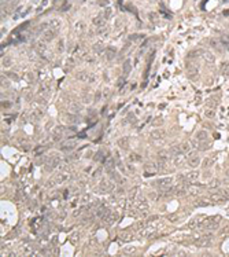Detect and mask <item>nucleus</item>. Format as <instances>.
<instances>
[{"label":"nucleus","instance_id":"13","mask_svg":"<svg viewBox=\"0 0 229 257\" xmlns=\"http://www.w3.org/2000/svg\"><path fill=\"white\" fill-rule=\"evenodd\" d=\"M102 220H104L106 224H114V223H115V220H117V214L112 213V212H107L106 216Z\"/></svg>","mask_w":229,"mask_h":257},{"label":"nucleus","instance_id":"33","mask_svg":"<svg viewBox=\"0 0 229 257\" xmlns=\"http://www.w3.org/2000/svg\"><path fill=\"white\" fill-rule=\"evenodd\" d=\"M88 77H91V76L88 74V73H85V72H81V73L77 74V78L81 80V81H89V78H88Z\"/></svg>","mask_w":229,"mask_h":257},{"label":"nucleus","instance_id":"10","mask_svg":"<svg viewBox=\"0 0 229 257\" xmlns=\"http://www.w3.org/2000/svg\"><path fill=\"white\" fill-rule=\"evenodd\" d=\"M172 184V179L170 177H162V179H158V180H155L154 182V186L156 187H165V186H170Z\"/></svg>","mask_w":229,"mask_h":257},{"label":"nucleus","instance_id":"39","mask_svg":"<svg viewBox=\"0 0 229 257\" xmlns=\"http://www.w3.org/2000/svg\"><path fill=\"white\" fill-rule=\"evenodd\" d=\"M50 26H51V29H55L56 30V29L61 26V21H59V19H52L50 22Z\"/></svg>","mask_w":229,"mask_h":257},{"label":"nucleus","instance_id":"51","mask_svg":"<svg viewBox=\"0 0 229 257\" xmlns=\"http://www.w3.org/2000/svg\"><path fill=\"white\" fill-rule=\"evenodd\" d=\"M100 99H102V91H98L95 95V102H99Z\"/></svg>","mask_w":229,"mask_h":257},{"label":"nucleus","instance_id":"17","mask_svg":"<svg viewBox=\"0 0 229 257\" xmlns=\"http://www.w3.org/2000/svg\"><path fill=\"white\" fill-rule=\"evenodd\" d=\"M180 149H181V153H183V154H188L192 149V143L188 142V140H187V142H183V143H180Z\"/></svg>","mask_w":229,"mask_h":257},{"label":"nucleus","instance_id":"35","mask_svg":"<svg viewBox=\"0 0 229 257\" xmlns=\"http://www.w3.org/2000/svg\"><path fill=\"white\" fill-rule=\"evenodd\" d=\"M135 252H136V248H135V246H128V248H124V254H125V256L133 254Z\"/></svg>","mask_w":229,"mask_h":257},{"label":"nucleus","instance_id":"31","mask_svg":"<svg viewBox=\"0 0 229 257\" xmlns=\"http://www.w3.org/2000/svg\"><path fill=\"white\" fill-rule=\"evenodd\" d=\"M67 122L69 124H77L78 122V117H77V114H69L67 116Z\"/></svg>","mask_w":229,"mask_h":257},{"label":"nucleus","instance_id":"12","mask_svg":"<svg viewBox=\"0 0 229 257\" xmlns=\"http://www.w3.org/2000/svg\"><path fill=\"white\" fill-rule=\"evenodd\" d=\"M196 246H199V248H209V246H211V238H210V235H206L204 238L199 239L198 242H196Z\"/></svg>","mask_w":229,"mask_h":257},{"label":"nucleus","instance_id":"15","mask_svg":"<svg viewBox=\"0 0 229 257\" xmlns=\"http://www.w3.org/2000/svg\"><path fill=\"white\" fill-rule=\"evenodd\" d=\"M69 110L73 114H78L81 110H82V105H80L78 102H71V103L69 105Z\"/></svg>","mask_w":229,"mask_h":257},{"label":"nucleus","instance_id":"7","mask_svg":"<svg viewBox=\"0 0 229 257\" xmlns=\"http://www.w3.org/2000/svg\"><path fill=\"white\" fill-rule=\"evenodd\" d=\"M59 162H61V157H58V156H54V157H51L50 160H48L45 169H47V170H52L54 168H56V166L59 165Z\"/></svg>","mask_w":229,"mask_h":257},{"label":"nucleus","instance_id":"27","mask_svg":"<svg viewBox=\"0 0 229 257\" xmlns=\"http://www.w3.org/2000/svg\"><path fill=\"white\" fill-rule=\"evenodd\" d=\"M174 193L177 195H184L188 193V187L187 186H177V188L174 190Z\"/></svg>","mask_w":229,"mask_h":257},{"label":"nucleus","instance_id":"47","mask_svg":"<svg viewBox=\"0 0 229 257\" xmlns=\"http://www.w3.org/2000/svg\"><path fill=\"white\" fill-rule=\"evenodd\" d=\"M211 164H213V160H211V158H206L203 161V168H209Z\"/></svg>","mask_w":229,"mask_h":257},{"label":"nucleus","instance_id":"20","mask_svg":"<svg viewBox=\"0 0 229 257\" xmlns=\"http://www.w3.org/2000/svg\"><path fill=\"white\" fill-rule=\"evenodd\" d=\"M213 202L210 201V198H206V197H203V198H200V200L196 202V206H209V205H211Z\"/></svg>","mask_w":229,"mask_h":257},{"label":"nucleus","instance_id":"24","mask_svg":"<svg viewBox=\"0 0 229 257\" xmlns=\"http://www.w3.org/2000/svg\"><path fill=\"white\" fill-rule=\"evenodd\" d=\"M169 154H170V151H166V150H162V151H159L158 153V160L159 161H166L167 158H169Z\"/></svg>","mask_w":229,"mask_h":257},{"label":"nucleus","instance_id":"45","mask_svg":"<svg viewBox=\"0 0 229 257\" xmlns=\"http://www.w3.org/2000/svg\"><path fill=\"white\" fill-rule=\"evenodd\" d=\"M63 50H65V41L59 40V43H58V52H63Z\"/></svg>","mask_w":229,"mask_h":257},{"label":"nucleus","instance_id":"18","mask_svg":"<svg viewBox=\"0 0 229 257\" xmlns=\"http://www.w3.org/2000/svg\"><path fill=\"white\" fill-rule=\"evenodd\" d=\"M63 129H65L63 126H58L55 131L52 132V139H54L55 142H56V140H61V139H62V136H63Z\"/></svg>","mask_w":229,"mask_h":257},{"label":"nucleus","instance_id":"29","mask_svg":"<svg viewBox=\"0 0 229 257\" xmlns=\"http://www.w3.org/2000/svg\"><path fill=\"white\" fill-rule=\"evenodd\" d=\"M115 54H117V50H115V48H111V47H108V48H107V52H106V55H107V59H108V61H111L112 58L115 57Z\"/></svg>","mask_w":229,"mask_h":257},{"label":"nucleus","instance_id":"48","mask_svg":"<svg viewBox=\"0 0 229 257\" xmlns=\"http://www.w3.org/2000/svg\"><path fill=\"white\" fill-rule=\"evenodd\" d=\"M129 158H130V161H140V160H141V157L137 156V154H130Z\"/></svg>","mask_w":229,"mask_h":257},{"label":"nucleus","instance_id":"23","mask_svg":"<svg viewBox=\"0 0 229 257\" xmlns=\"http://www.w3.org/2000/svg\"><path fill=\"white\" fill-rule=\"evenodd\" d=\"M130 70H132V61H130V59H126L124 63V74L128 76L130 73Z\"/></svg>","mask_w":229,"mask_h":257},{"label":"nucleus","instance_id":"26","mask_svg":"<svg viewBox=\"0 0 229 257\" xmlns=\"http://www.w3.org/2000/svg\"><path fill=\"white\" fill-rule=\"evenodd\" d=\"M209 186H210V188H213V190H220L221 188V180H218V179H214V180H211L210 183H209Z\"/></svg>","mask_w":229,"mask_h":257},{"label":"nucleus","instance_id":"34","mask_svg":"<svg viewBox=\"0 0 229 257\" xmlns=\"http://www.w3.org/2000/svg\"><path fill=\"white\" fill-rule=\"evenodd\" d=\"M107 212H108V210H106V208H98V209H96V214H98V217H100V219H103Z\"/></svg>","mask_w":229,"mask_h":257},{"label":"nucleus","instance_id":"41","mask_svg":"<svg viewBox=\"0 0 229 257\" xmlns=\"http://www.w3.org/2000/svg\"><path fill=\"white\" fill-rule=\"evenodd\" d=\"M220 191H221V194L225 197V200H229V186H226V187H221L220 188Z\"/></svg>","mask_w":229,"mask_h":257},{"label":"nucleus","instance_id":"44","mask_svg":"<svg viewBox=\"0 0 229 257\" xmlns=\"http://www.w3.org/2000/svg\"><path fill=\"white\" fill-rule=\"evenodd\" d=\"M106 166H107V170H108V172H111V168H112V169H114V161H112L111 158H110V160L107 161V164H106Z\"/></svg>","mask_w":229,"mask_h":257},{"label":"nucleus","instance_id":"49","mask_svg":"<svg viewBox=\"0 0 229 257\" xmlns=\"http://www.w3.org/2000/svg\"><path fill=\"white\" fill-rule=\"evenodd\" d=\"M7 76H10V78L14 80V81H18V80H19L18 74H15V73H7Z\"/></svg>","mask_w":229,"mask_h":257},{"label":"nucleus","instance_id":"22","mask_svg":"<svg viewBox=\"0 0 229 257\" xmlns=\"http://www.w3.org/2000/svg\"><path fill=\"white\" fill-rule=\"evenodd\" d=\"M1 65L4 66V68H10V66H13V58L6 55V57H3L1 59Z\"/></svg>","mask_w":229,"mask_h":257},{"label":"nucleus","instance_id":"62","mask_svg":"<svg viewBox=\"0 0 229 257\" xmlns=\"http://www.w3.org/2000/svg\"><path fill=\"white\" fill-rule=\"evenodd\" d=\"M224 1H229V0H224Z\"/></svg>","mask_w":229,"mask_h":257},{"label":"nucleus","instance_id":"14","mask_svg":"<svg viewBox=\"0 0 229 257\" xmlns=\"http://www.w3.org/2000/svg\"><path fill=\"white\" fill-rule=\"evenodd\" d=\"M55 34H56L55 29H47V30L43 33V40L44 41H51L52 39L55 37Z\"/></svg>","mask_w":229,"mask_h":257},{"label":"nucleus","instance_id":"52","mask_svg":"<svg viewBox=\"0 0 229 257\" xmlns=\"http://www.w3.org/2000/svg\"><path fill=\"white\" fill-rule=\"evenodd\" d=\"M82 102H84V103H89V102H91V96H89V95H84V96H82Z\"/></svg>","mask_w":229,"mask_h":257},{"label":"nucleus","instance_id":"21","mask_svg":"<svg viewBox=\"0 0 229 257\" xmlns=\"http://www.w3.org/2000/svg\"><path fill=\"white\" fill-rule=\"evenodd\" d=\"M202 217H203V216H202ZM202 217H195V219H192L191 221L188 223V228H196V227L202 223V220H200Z\"/></svg>","mask_w":229,"mask_h":257},{"label":"nucleus","instance_id":"43","mask_svg":"<svg viewBox=\"0 0 229 257\" xmlns=\"http://www.w3.org/2000/svg\"><path fill=\"white\" fill-rule=\"evenodd\" d=\"M221 43H222L224 47H226L229 50V39L226 37V36H222V37H221Z\"/></svg>","mask_w":229,"mask_h":257},{"label":"nucleus","instance_id":"30","mask_svg":"<svg viewBox=\"0 0 229 257\" xmlns=\"http://www.w3.org/2000/svg\"><path fill=\"white\" fill-rule=\"evenodd\" d=\"M220 70H221V73H222L224 76H229V62L221 63V68H220Z\"/></svg>","mask_w":229,"mask_h":257},{"label":"nucleus","instance_id":"19","mask_svg":"<svg viewBox=\"0 0 229 257\" xmlns=\"http://www.w3.org/2000/svg\"><path fill=\"white\" fill-rule=\"evenodd\" d=\"M207 139H209V132L207 131L196 132V140H199V142H206Z\"/></svg>","mask_w":229,"mask_h":257},{"label":"nucleus","instance_id":"60","mask_svg":"<svg viewBox=\"0 0 229 257\" xmlns=\"http://www.w3.org/2000/svg\"><path fill=\"white\" fill-rule=\"evenodd\" d=\"M156 124L161 125V124H163V121H162V120H158V121H155V125H156Z\"/></svg>","mask_w":229,"mask_h":257},{"label":"nucleus","instance_id":"32","mask_svg":"<svg viewBox=\"0 0 229 257\" xmlns=\"http://www.w3.org/2000/svg\"><path fill=\"white\" fill-rule=\"evenodd\" d=\"M104 21H106V18L100 15V17H96V18L93 19V24H95L96 26H103L104 25Z\"/></svg>","mask_w":229,"mask_h":257},{"label":"nucleus","instance_id":"61","mask_svg":"<svg viewBox=\"0 0 229 257\" xmlns=\"http://www.w3.org/2000/svg\"><path fill=\"white\" fill-rule=\"evenodd\" d=\"M226 176H228V177H229V169L226 170Z\"/></svg>","mask_w":229,"mask_h":257},{"label":"nucleus","instance_id":"28","mask_svg":"<svg viewBox=\"0 0 229 257\" xmlns=\"http://www.w3.org/2000/svg\"><path fill=\"white\" fill-rule=\"evenodd\" d=\"M118 146H119L121 149H124V150H128V149H129L128 139H126V138H121L119 140H118Z\"/></svg>","mask_w":229,"mask_h":257},{"label":"nucleus","instance_id":"55","mask_svg":"<svg viewBox=\"0 0 229 257\" xmlns=\"http://www.w3.org/2000/svg\"><path fill=\"white\" fill-rule=\"evenodd\" d=\"M43 116V112H38V110H36L34 113H33V117H37V118H40Z\"/></svg>","mask_w":229,"mask_h":257},{"label":"nucleus","instance_id":"58","mask_svg":"<svg viewBox=\"0 0 229 257\" xmlns=\"http://www.w3.org/2000/svg\"><path fill=\"white\" fill-rule=\"evenodd\" d=\"M110 14H111V13H110V10H106V11H104V15H103V17L107 19L108 17H110Z\"/></svg>","mask_w":229,"mask_h":257},{"label":"nucleus","instance_id":"40","mask_svg":"<svg viewBox=\"0 0 229 257\" xmlns=\"http://www.w3.org/2000/svg\"><path fill=\"white\" fill-rule=\"evenodd\" d=\"M170 154H173V156L183 154V153H181V149H180V146H173V147L170 149Z\"/></svg>","mask_w":229,"mask_h":257},{"label":"nucleus","instance_id":"37","mask_svg":"<svg viewBox=\"0 0 229 257\" xmlns=\"http://www.w3.org/2000/svg\"><path fill=\"white\" fill-rule=\"evenodd\" d=\"M203 58L209 63H213V62H214V55H213V54H210V52H203Z\"/></svg>","mask_w":229,"mask_h":257},{"label":"nucleus","instance_id":"11","mask_svg":"<svg viewBox=\"0 0 229 257\" xmlns=\"http://www.w3.org/2000/svg\"><path fill=\"white\" fill-rule=\"evenodd\" d=\"M204 188V186H202V184H193V186H189L188 187V193L191 195H198V194H200V191Z\"/></svg>","mask_w":229,"mask_h":257},{"label":"nucleus","instance_id":"8","mask_svg":"<svg viewBox=\"0 0 229 257\" xmlns=\"http://www.w3.org/2000/svg\"><path fill=\"white\" fill-rule=\"evenodd\" d=\"M209 198H210V201L213 202V204H222L224 201H226V200H225V197L221 194V191H220V190L216 191V193H213Z\"/></svg>","mask_w":229,"mask_h":257},{"label":"nucleus","instance_id":"50","mask_svg":"<svg viewBox=\"0 0 229 257\" xmlns=\"http://www.w3.org/2000/svg\"><path fill=\"white\" fill-rule=\"evenodd\" d=\"M207 106H209V107H211V109H214V107L217 106V102H216V100H213V99L207 100Z\"/></svg>","mask_w":229,"mask_h":257},{"label":"nucleus","instance_id":"46","mask_svg":"<svg viewBox=\"0 0 229 257\" xmlns=\"http://www.w3.org/2000/svg\"><path fill=\"white\" fill-rule=\"evenodd\" d=\"M167 220L172 221V223H176V221L178 220V216H177V214H169V216H167Z\"/></svg>","mask_w":229,"mask_h":257},{"label":"nucleus","instance_id":"38","mask_svg":"<svg viewBox=\"0 0 229 257\" xmlns=\"http://www.w3.org/2000/svg\"><path fill=\"white\" fill-rule=\"evenodd\" d=\"M110 94H111V92H110V88H104V89L102 91V99L107 100L110 98Z\"/></svg>","mask_w":229,"mask_h":257},{"label":"nucleus","instance_id":"3","mask_svg":"<svg viewBox=\"0 0 229 257\" xmlns=\"http://www.w3.org/2000/svg\"><path fill=\"white\" fill-rule=\"evenodd\" d=\"M199 176H200V173H199L198 170H192V172L187 173V175H181L180 179H181L183 182H187V183H195L199 179Z\"/></svg>","mask_w":229,"mask_h":257},{"label":"nucleus","instance_id":"25","mask_svg":"<svg viewBox=\"0 0 229 257\" xmlns=\"http://www.w3.org/2000/svg\"><path fill=\"white\" fill-rule=\"evenodd\" d=\"M34 48L37 51L38 54H44V51H45V44L43 41H37V43H34Z\"/></svg>","mask_w":229,"mask_h":257},{"label":"nucleus","instance_id":"4","mask_svg":"<svg viewBox=\"0 0 229 257\" xmlns=\"http://www.w3.org/2000/svg\"><path fill=\"white\" fill-rule=\"evenodd\" d=\"M187 76H188V78H189L191 81H198V78H199L198 68H196L195 65H189V66L187 68Z\"/></svg>","mask_w":229,"mask_h":257},{"label":"nucleus","instance_id":"6","mask_svg":"<svg viewBox=\"0 0 229 257\" xmlns=\"http://www.w3.org/2000/svg\"><path fill=\"white\" fill-rule=\"evenodd\" d=\"M166 136V132L163 131V129H154V131L151 132V139L155 140V142H159V140H163Z\"/></svg>","mask_w":229,"mask_h":257},{"label":"nucleus","instance_id":"16","mask_svg":"<svg viewBox=\"0 0 229 257\" xmlns=\"http://www.w3.org/2000/svg\"><path fill=\"white\" fill-rule=\"evenodd\" d=\"M188 165L191 166V168H196L200 165V157H199L198 154L196 156H193V157H189L188 158Z\"/></svg>","mask_w":229,"mask_h":257},{"label":"nucleus","instance_id":"2","mask_svg":"<svg viewBox=\"0 0 229 257\" xmlns=\"http://www.w3.org/2000/svg\"><path fill=\"white\" fill-rule=\"evenodd\" d=\"M221 216H214V217H211L209 219V221L206 223V228L209 230V231H216L218 230V227L221 224Z\"/></svg>","mask_w":229,"mask_h":257},{"label":"nucleus","instance_id":"9","mask_svg":"<svg viewBox=\"0 0 229 257\" xmlns=\"http://www.w3.org/2000/svg\"><path fill=\"white\" fill-rule=\"evenodd\" d=\"M75 144H77V143H75V140H73V139H70V140H66L65 143L61 144V150H62V151H66V153H67V151H71L75 147Z\"/></svg>","mask_w":229,"mask_h":257},{"label":"nucleus","instance_id":"1","mask_svg":"<svg viewBox=\"0 0 229 257\" xmlns=\"http://www.w3.org/2000/svg\"><path fill=\"white\" fill-rule=\"evenodd\" d=\"M67 177H69L67 173H59V175L51 177L50 180H48V183H47V186H48V187H56V186H59V184H62V183L66 182Z\"/></svg>","mask_w":229,"mask_h":257},{"label":"nucleus","instance_id":"56","mask_svg":"<svg viewBox=\"0 0 229 257\" xmlns=\"http://www.w3.org/2000/svg\"><path fill=\"white\" fill-rule=\"evenodd\" d=\"M221 234H224V235H226V234H229V226L224 227V228H222V231H221Z\"/></svg>","mask_w":229,"mask_h":257},{"label":"nucleus","instance_id":"5","mask_svg":"<svg viewBox=\"0 0 229 257\" xmlns=\"http://www.w3.org/2000/svg\"><path fill=\"white\" fill-rule=\"evenodd\" d=\"M114 187V184H112L110 180H102L99 184V188H98V193H102V194H106V193H110Z\"/></svg>","mask_w":229,"mask_h":257},{"label":"nucleus","instance_id":"53","mask_svg":"<svg viewBox=\"0 0 229 257\" xmlns=\"http://www.w3.org/2000/svg\"><path fill=\"white\" fill-rule=\"evenodd\" d=\"M69 158H70V160H77V158H80V153H73Z\"/></svg>","mask_w":229,"mask_h":257},{"label":"nucleus","instance_id":"59","mask_svg":"<svg viewBox=\"0 0 229 257\" xmlns=\"http://www.w3.org/2000/svg\"><path fill=\"white\" fill-rule=\"evenodd\" d=\"M143 36H136V34H135V36H130V40H135V41H136V40H139V39H141Z\"/></svg>","mask_w":229,"mask_h":257},{"label":"nucleus","instance_id":"36","mask_svg":"<svg viewBox=\"0 0 229 257\" xmlns=\"http://www.w3.org/2000/svg\"><path fill=\"white\" fill-rule=\"evenodd\" d=\"M103 160H104V151L99 150L98 153H96V156H95V161L100 162V161H103Z\"/></svg>","mask_w":229,"mask_h":257},{"label":"nucleus","instance_id":"57","mask_svg":"<svg viewBox=\"0 0 229 257\" xmlns=\"http://www.w3.org/2000/svg\"><path fill=\"white\" fill-rule=\"evenodd\" d=\"M26 80H28L29 83H32L33 81V76H32L30 73H28V74H26Z\"/></svg>","mask_w":229,"mask_h":257},{"label":"nucleus","instance_id":"42","mask_svg":"<svg viewBox=\"0 0 229 257\" xmlns=\"http://www.w3.org/2000/svg\"><path fill=\"white\" fill-rule=\"evenodd\" d=\"M204 116H206L207 118H214V117H216V112H214V109H209V110H206V112H204Z\"/></svg>","mask_w":229,"mask_h":257},{"label":"nucleus","instance_id":"54","mask_svg":"<svg viewBox=\"0 0 229 257\" xmlns=\"http://www.w3.org/2000/svg\"><path fill=\"white\" fill-rule=\"evenodd\" d=\"M1 87H8V83L6 81V77H3V76H1Z\"/></svg>","mask_w":229,"mask_h":257}]
</instances>
